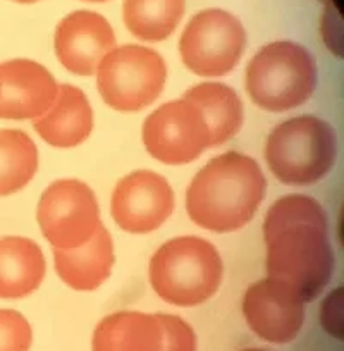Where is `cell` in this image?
Listing matches in <instances>:
<instances>
[{
  "instance_id": "d4e9b609",
  "label": "cell",
  "mask_w": 344,
  "mask_h": 351,
  "mask_svg": "<svg viewBox=\"0 0 344 351\" xmlns=\"http://www.w3.org/2000/svg\"><path fill=\"white\" fill-rule=\"evenodd\" d=\"M241 351H269V350H264V348H246V350H241Z\"/></svg>"
},
{
  "instance_id": "277c9868",
  "label": "cell",
  "mask_w": 344,
  "mask_h": 351,
  "mask_svg": "<svg viewBox=\"0 0 344 351\" xmlns=\"http://www.w3.org/2000/svg\"><path fill=\"white\" fill-rule=\"evenodd\" d=\"M317 86V66L303 45L288 40L272 42L248 62L246 93L269 112H286L303 106Z\"/></svg>"
},
{
  "instance_id": "44dd1931",
  "label": "cell",
  "mask_w": 344,
  "mask_h": 351,
  "mask_svg": "<svg viewBox=\"0 0 344 351\" xmlns=\"http://www.w3.org/2000/svg\"><path fill=\"white\" fill-rule=\"evenodd\" d=\"M33 330L23 313L0 308V351H29Z\"/></svg>"
},
{
  "instance_id": "2e32d148",
  "label": "cell",
  "mask_w": 344,
  "mask_h": 351,
  "mask_svg": "<svg viewBox=\"0 0 344 351\" xmlns=\"http://www.w3.org/2000/svg\"><path fill=\"white\" fill-rule=\"evenodd\" d=\"M59 278L76 291H93L109 279L114 267V243L106 226L88 243L74 250L53 248Z\"/></svg>"
},
{
  "instance_id": "9c48e42d",
  "label": "cell",
  "mask_w": 344,
  "mask_h": 351,
  "mask_svg": "<svg viewBox=\"0 0 344 351\" xmlns=\"http://www.w3.org/2000/svg\"><path fill=\"white\" fill-rule=\"evenodd\" d=\"M143 145L162 164H190L210 148V131L195 104L171 100L145 119Z\"/></svg>"
},
{
  "instance_id": "7a4b0ae2",
  "label": "cell",
  "mask_w": 344,
  "mask_h": 351,
  "mask_svg": "<svg viewBox=\"0 0 344 351\" xmlns=\"http://www.w3.org/2000/svg\"><path fill=\"white\" fill-rule=\"evenodd\" d=\"M267 193V180L255 158L225 152L197 172L186 191L191 221L214 232L245 228Z\"/></svg>"
},
{
  "instance_id": "30bf717a",
  "label": "cell",
  "mask_w": 344,
  "mask_h": 351,
  "mask_svg": "<svg viewBox=\"0 0 344 351\" xmlns=\"http://www.w3.org/2000/svg\"><path fill=\"white\" fill-rule=\"evenodd\" d=\"M110 210L116 224L126 232H151L171 217L174 191L157 172H131L114 188Z\"/></svg>"
},
{
  "instance_id": "d6986e66",
  "label": "cell",
  "mask_w": 344,
  "mask_h": 351,
  "mask_svg": "<svg viewBox=\"0 0 344 351\" xmlns=\"http://www.w3.org/2000/svg\"><path fill=\"white\" fill-rule=\"evenodd\" d=\"M184 8V0H124L123 19L136 38L162 42L177 28Z\"/></svg>"
},
{
  "instance_id": "8fae6325",
  "label": "cell",
  "mask_w": 344,
  "mask_h": 351,
  "mask_svg": "<svg viewBox=\"0 0 344 351\" xmlns=\"http://www.w3.org/2000/svg\"><path fill=\"white\" fill-rule=\"evenodd\" d=\"M243 315L260 339L284 344L295 339L305 324V302L289 286L267 278L245 293Z\"/></svg>"
},
{
  "instance_id": "52a82bcc",
  "label": "cell",
  "mask_w": 344,
  "mask_h": 351,
  "mask_svg": "<svg viewBox=\"0 0 344 351\" xmlns=\"http://www.w3.org/2000/svg\"><path fill=\"white\" fill-rule=\"evenodd\" d=\"M246 47L241 21L222 9H207L191 18L180 40V53L191 73L217 77L238 66Z\"/></svg>"
},
{
  "instance_id": "5bb4252c",
  "label": "cell",
  "mask_w": 344,
  "mask_h": 351,
  "mask_svg": "<svg viewBox=\"0 0 344 351\" xmlns=\"http://www.w3.org/2000/svg\"><path fill=\"white\" fill-rule=\"evenodd\" d=\"M43 141L56 148H73L93 131V110L88 97L74 84H59L52 107L33 121Z\"/></svg>"
},
{
  "instance_id": "7402d4cb",
  "label": "cell",
  "mask_w": 344,
  "mask_h": 351,
  "mask_svg": "<svg viewBox=\"0 0 344 351\" xmlns=\"http://www.w3.org/2000/svg\"><path fill=\"white\" fill-rule=\"evenodd\" d=\"M165 330V351H197V336L190 324L177 315L160 313Z\"/></svg>"
},
{
  "instance_id": "ac0fdd59",
  "label": "cell",
  "mask_w": 344,
  "mask_h": 351,
  "mask_svg": "<svg viewBox=\"0 0 344 351\" xmlns=\"http://www.w3.org/2000/svg\"><path fill=\"white\" fill-rule=\"evenodd\" d=\"M200 109L208 131L210 147H219L238 134L243 126V104L238 93L224 83H201L183 97Z\"/></svg>"
},
{
  "instance_id": "cb8c5ba5",
  "label": "cell",
  "mask_w": 344,
  "mask_h": 351,
  "mask_svg": "<svg viewBox=\"0 0 344 351\" xmlns=\"http://www.w3.org/2000/svg\"><path fill=\"white\" fill-rule=\"evenodd\" d=\"M12 2H18V4H33V2H38V0H12Z\"/></svg>"
},
{
  "instance_id": "603a6c76",
  "label": "cell",
  "mask_w": 344,
  "mask_h": 351,
  "mask_svg": "<svg viewBox=\"0 0 344 351\" xmlns=\"http://www.w3.org/2000/svg\"><path fill=\"white\" fill-rule=\"evenodd\" d=\"M339 289L329 295L330 298H327L325 305H323L322 312V324L325 327V330L329 334H332L334 337L341 339L343 336V324H341V296Z\"/></svg>"
},
{
  "instance_id": "5b68a950",
  "label": "cell",
  "mask_w": 344,
  "mask_h": 351,
  "mask_svg": "<svg viewBox=\"0 0 344 351\" xmlns=\"http://www.w3.org/2000/svg\"><path fill=\"white\" fill-rule=\"evenodd\" d=\"M337 158V136L317 116H298L271 131L265 160L279 181L306 186L325 178Z\"/></svg>"
},
{
  "instance_id": "ffe728a7",
  "label": "cell",
  "mask_w": 344,
  "mask_h": 351,
  "mask_svg": "<svg viewBox=\"0 0 344 351\" xmlns=\"http://www.w3.org/2000/svg\"><path fill=\"white\" fill-rule=\"evenodd\" d=\"M38 171V150L25 131L0 130V197L23 190Z\"/></svg>"
},
{
  "instance_id": "484cf974",
  "label": "cell",
  "mask_w": 344,
  "mask_h": 351,
  "mask_svg": "<svg viewBox=\"0 0 344 351\" xmlns=\"http://www.w3.org/2000/svg\"><path fill=\"white\" fill-rule=\"evenodd\" d=\"M84 2H107V0H84Z\"/></svg>"
},
{
  "instance_id": "9a60e30c",
  "label": "cell",
  "mask_w": 344,
  "mask_h": 351,
  "mask_svg": "<svg viewBox=\"0 0 344 351\" xmlns=\"http://www.w3.org/2000/svg\"><path fill=\"white\" fill-rule=\"evenodd\" d=\"M93 351H165L160 313L124 310L100 320L93 332Z\"/></svg>"
},
{
  "instance_id": "ba28073f",
  "label": "cell",
  "mask_w": 344,
  "mask_h": 351,
  "mask_svg": "<svg viewBox=\"0 0 344 351\" xmlns=\"http://www.w3.org/2000/svg\"><path fill=\"white\" fill-rule=\"evenodd\" d=\"M36 219L43 236L56 250L79 248L103 226L95 193L77 180H59L50 184L40 197Z\"/></svg>"
},
{
  "instance_id": "e0dca14e",
  "label": "cell",
  "mask_w": 344,
  "mask_h": 351,
  "mask_svg": "<svg viewBox=\"0 0 344 351\" xmlns=\"http://www.w3.org/2000/svg\"><path fill=\"white\" fill-rule=\"evenodd\" d=\"M47 262L42 248L23 236L0 238V298H25L40 288Z\"/></svg>"
},
{
  "instance_id": "6da1fadb",
  "label": "cell",
  "mask_w": 344,
  "mask_h": 351,
  "mask_svg": "<svg viewBox=\"0 0 344 351\" xmlns=\"http://www.w3.org/2000/svg\"><path fill=\"white\" fill-rule=\"evenodd\" d=\"M267 278L289 286L305 303L323 291L334 274L329 221L308 195L275 200L264 221Z\"/></svg>"
},
{
  "instance_id": "4fadbf2b",
  "label": "cell",
  "mask_w": 344,
  "mask_h": 351,
  "mask_svg": "<svg viewBox=\"0 0 344 351\" xmlns=\"http://www.w3.org/2000/svg\"><path fill=\"white\" fill-rule=\"evenodd\" d=\"M57 92L59 83L35 60L0 64V119H38L52 107Z\"/></svg>"
},
{
  "instance_id": "7c38bea8",
  "label": "cell",
  "mask_w": 344,
  "mask_h": 351,
  "mask_svg": "<svg viewBox=\"0 0 344 351\" xmlns=\"http://www.w3.org/2000/svg\"><path fill=\"white\" fill-rule=\"evenodd\" d=\"M116 49V35L103 16L92 11H76L59 23L53 36V50L59 62L77 76L97 73L103 57Z\"/></svg>"
},
{
  "instance_id": "8992f818",
  "label": "cell",
  "mask_w": 344,
  "mask_h": 351,
  "mask_svg": "<svg viewBox=\"0 0 344 351\" xmlns=\"http://www.w3.org/2000/svg\"><path fill=\"white\" fill-rule=\"evenodd\" d=\"M167 81L165 60L153 49L124 45L110 50L97 69L103 102L119 112H138L160 97Z\"/></svg>"
},
{
  "instance_id": "3957f363",
  "label": "cell",
  "mask_w": 344,
  "mask_h": 351,
  "mask_svg": "<svg viewBox=\"0 0 344 351\" xmlns=\"http://www.w3.org/2000/svg\"><path fill=\"white\" fill-rule=\"evenodd\" d=\"M224 265L217 248L198 236L172 238L155 252L148 278L153 291L176 306L201 305L221 288Z\"/></svg>"
}]
</instances>
